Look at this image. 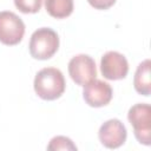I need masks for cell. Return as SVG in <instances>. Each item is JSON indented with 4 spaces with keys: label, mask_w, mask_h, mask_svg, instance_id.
Returning <instances> with one entry per match:
<instances>
[{
    "label": "cell",
    "mask_w": 151,
    "mask_h": 151,
    "mask_svg": "<svg viewBox=\"0 0 151 151\" xmlns=\"http://www.w3.org/2000/svg\"><path fill=\"white\" fill-rule=\"evenodd\" d=\"M150 67L151 61L150 59L143 60L136 70L134 78H133V86L134 90L142 96H150L151 93V76H150Z\"/></svg>",
    "instance_id": "9"
},
{
    "label": "cell",
    "mask_w": 151,
    "mask_h": 151,
    "mask_svg": "<svg viewBox=\"0 0 151 151\" xmlns=\"http://www.w3.org/2000/svg\"><path fill=\"white\" fill-rule=\"evenodd\" d=\"M34 91L44 100H55L65 91V78L59 68L44 67L34 78Z\"/></svg>",
    "instance_id": "1"
},
{
    "label": "cell",
    "mask_w": 151,
    "mask_h": 151,
    "mask_svg": "<svg viewBox=\"0 0 151 151\" xmlns=\"http://www.w3.org/2000/svg\"><path fill=\"white\" fill-rule=\"evenodd\" d=\"M68 74L80 86H85L97 77L96 63L87 54H77L68 61Z\"/></svg>",
    "instance_id": "5"
},
{
    "label": "cell",
    "mask_w": 151,
    "mask_h": 151,
    "mask_svg": "<svg viewBox=\"0 0 151 151\" xmlns=\"http://www.w3.org/2000/svg\"><path fill=\"white\" fill-rule=\"evenodd\" d=\"M100 71L105 79L109 80L124 79L129 72L127 59L117 51H109L101 57Z\"/></svg>",
    "instance_id": "6"
},
{
    "label": "cell",
    "mask_w": 151,
    "mask_h": 151,
    "mask_svg": "<svg viewBox=\"0 0 151 151\" xmlns=\"http://www.w3.org/2000/svg\"><path fill=\"white\" fill-rule=\"evenodd\" d=\"M48 151H58V150H77L76 144L65 136H55L50 140V144L47 145Z\"/></svg>",
    "instance_id": "11"
},
{
    "label": "cell",
    "mask_w": 151,
    "mask_h": 151,
    "mask_svg": "<svg viewBox=\"0 0 151 151\" xmlns=\"http://www.w3.org/2000/svg\"><path fill=\"white\" fill-rule=\"evenodd\" d=\"M127 119L133 127L136 139L144 145L151 144V107L149 104L138 103L130 107Z\"/></svg>",
    "instance_id": "3"
},
{
    "label": "cell",
    "mask_w": 151,
    "mask_h": 151,
    "mask_svg": "<svg viewBox=\"0 0 151 151\" xmlns=\"http://www.w3.org/2000/svg\"><path fill=\"white\" fill-rule=\"evenodd\" d=\"M29 53L34 59L46 60L59 48V37L50 27H41L33 32L29 39Z\"/></svg>",
    "instance_id": "2"
},
{
    "label": "cell",
    "mask_w": 151,
    "mask_h": 151,
    "mask_svg": "<svg viewBox=\"0 0 151 151\" xmlns=\"http://www.w3.org/2000/svg\"><path fill=\"white\" fill-rule=\"evenodd\" d=\"M98 137L100 143L107 149H117L122 146L127 137L125 125L119 119H109L101 124Z\"/></svg>",
    "instance_id": "7"
},
{
    "label": "cell",
    "mask_w": 151,
    "mask_h": 151,
    "mask_svg": "<svg viewBox=\"0 0 151 151\" xmlns=\"http://www.w3.org/2000/svg\"><path fill=\"white\" fill-rule=\"evenodd\" d=\"M112 87L106 81L93 79L84 86L83 97L86 104L92 107H101L107 105L112 99Z\"/></svg>",
    "instance_id": "8"
},
{
    "label": "cell",
    "mask_w": 151,
    "mask_h": 151,
    "mask_svg": "<svg viewBox=\"0 0 151 151\" xmlns=\"http://www.w3.org/2000/svg\"><path fill=\"white\" fill-rule=\"evenodd\" d=\"M87 1L96 9H107L116 4V0H87Z\"/></svg>",
    "instance_id": "13"
},
{
    "label": "cell",
    "mask_w": 151,
    "mask_h": 151,
    "mask_svg": "<svg viewBox=\"0 0 151 151\" xmlns=\"http://www.w3.org/2000/svg\"><path fill=\"white\" fill-rule=\"evenodd\" d=\"M25 34V24L11 11L0 12V42L13 46L19 44Z\"/></svg>",
    "instance_id": "4"
},
{
    "label": "cell",
    "mask_w": 151,
    "mask_h": 151,
    "mask_svg": "<svg viewBox=\"0 0 151 151\" xmlns=\"http://www.w3.org/2000/svg\"><path fill=\"white\" fill-rule=\"evenodd\" d=\"M47 13L55 19H64L73 12V0H45Z\"/></svg>",
    "instance_id": "10"
},
{
    "label": "cell",
    "mask_w": 151,
    "mask_h": 151,
    "mask_svg": "<svg viewBox=\"0 0 151 151\" xmlns=\"http://www.w3.org/2000/svg\"><path fill=\"white\" fill-rule=\"evenodd\" d=\"M14 5L22 13H37L41 8L42 0H14Z\"/></svg>",
    "instance_id": "12"
}]
</instances>
